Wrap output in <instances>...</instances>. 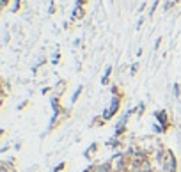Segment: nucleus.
<instances>
[{
	"mask_svg": "<svg viewBox=\"0 0 181 172\" xmlns=\"http://www.w3.org/2000/svg\"><path fill=\"white\" fill-rule=\"evenodd\" d=\"M91 172H110V167L108 165H96L91 169Z\"/></svg>",
	"mask_w": 181,
	"mask_h": 172,
	"instance_id": "obj_2",
	"label": "nucleus"
},
{
	"mask_svg": "<svg viewBox=\"0 0 181 172\" xmlns=\"http://www.w3.org/2000/svg\"><path fill=\"white\" fill-rule=\"evenodd\" d=\"M9 5V0H2V7H7Z\"/></svg>",
	"mask_w": 181,
	"mask_h": 172,
	"instance_id": "obj_4",
	"label": "nucleus"
},
{
	"mask_svg": "<svg viewBox=\"0 0 181 172\" xmlns=\"http://www.w3.org/2000/svg\"><path fill=\"white\" fill-rule=\"evenodd\" d=\"M83 4H87V0H77V5H82L83 7Z\"/></svg>",
	"mask_w": 181,
	"mask_h": 172,
	"instance_id": "obj_3",
	"label": "nucleus"
},
{
	"mask_svg": "<svg viewBox=\"0 0 181 172\" xmlns=\"http://www.w3.org/2000/svg\"><path fill=\"white\" fill-rule=\"evenodd\" d=\"M82 18H85V9L82 5H77L75 11H73V20H82Z\"/></svg>",
	"mask_w": 181,
	"mask_h": 172,
	"instance_id": "obj_1",
	"label": "nucleus"
}]
</instances>
